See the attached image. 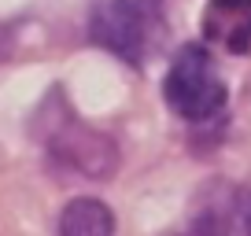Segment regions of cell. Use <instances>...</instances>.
I'll list each match as a JSON object with an SVG mask.
<instances>
[{"label": "cell", "instance_id": "6da1fadb", "mask_svg": "<svg viewBox=\"0 0 251 236\" xmlns=\"http://www.w3.org/2000/svg\"><path fill=\"white\" fill-rule=\"evenodd\" d=\"M30 133L41 148L48 151L52 163L63 170L81 173L89 181H107L118 170V144L103 129L89 126L85 118L74 111L71 96L63 93V85H52L45 100L33 107L30 115Z\"/></svg>", "mask_w": 251, "mask_h": 236}, {"label": "cell", "instance_id": "7a4b0ae2", "mask_svg": "<svg viewBox=\"0 0 251 236\" xmlns=\"http://www.w3.org/2000/svg\"><path fill=\"white\" fill-rule=\"evenodd\" d=\"M163 37V0H89V41L141 67Z\"/></svg>", "mask_w": 251, "mask_h": 236}, {"label": "cell", "instance_id": "3957f363", "mask_svg": "<svg viewBox=\"0 0 251 236\" xmlns=\"http://www.w3.org/2000/svg\"><path fill=\"white\" fill-rule=\"evenodd\" d=\"M163 100L181 122H192V126L222 118L229 103V89L207 45H200V41L181 45V52L170 59L163 74Z\"/></svg>", "mask_w": 251, "mask_h": 236}, {"label": "cell", "instance_id": "277c9868", "mask_svg": "<svg viewBox=\"0 0 251 236\" xmlns=\"http://www.w3.org/2000/svg\"><path fill=\"white\" fill-rule=\"evenodd\" d=\"M163 236H248L240 199H236V185L222 181V177L200 185V192L192 196V207H188L185 225L170 229Z\"/></svg>", "mask_w": 251, "mask_h": 236}, {"label": "cell", "instance_id": "5b68a950", "mask_svg": "<svg viewBox=\"0 0 251 236\" xmlns=\"http://www.w3.org/2000/svg\"><path fill=\"white\" fill-rule=\"evenodd\" d=\"M200 30L214 48L229 55L251 52V0H207Z\"/></svg>", "mask_w": 251, "mask_h": 236}, {"label": "cell", "instance_id": "8992f818", "mask_svg": "<svg viewBox=\"0 0 251 236\" xmlns=\"http://www.w3.org/2000/svg\"><path fill=\"white\" fill-rule=\"evenodd\" d=\"M55 236H115V214L103 199L78 196L59 211Z\"/></svg>", "mask_w": 251, "mask_h": 236}, {"label": "cell", "instance_id": "52a82bcc", "mask_svg": "<svg viewBox=\"0 0 251 236\" xmlns=\"http://www.w3.org/2000/svg\"><path fill=\"white\" fill-rule=\"evenodd\" d=\"M236 199H240V214H244V229L251 236V173L244 177V185H236Z\"/></svg>", "mask_w": 251, "mask_h": 236}, {"label": "cell", "instance_id": "ba28073f", "mask_svg": "<svg viewBox=\"0 0 251 236\" xmlns=\"http://www.w3.org/2000/svg\"><path fill=\"white\" fill-rule=\"evenodd\" d=\"M8 52H11V30H8V26H0V59H4Z\"/></svg>", "mask_w": 251, "mask_h": 236}]
</instances>
